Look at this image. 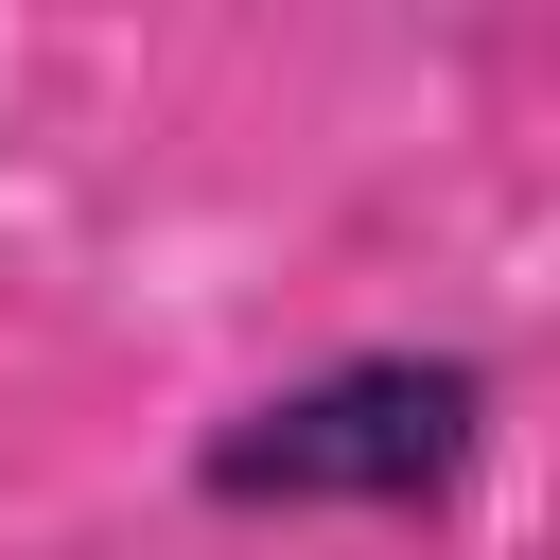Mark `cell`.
<instances>
[{
  "label": "cell",
  "mask_w": 560,
  "mask_h": 560,
  "mask_svg": "<svg viewBox=\"0 0 560 560\" xmlns=\"http://www.w3.org/2000/svg\"><path fill=\"white\" fill-rule=\"evenodd\" d=\"M490 455V368L472 350H332L192 438L210 508H438Z\"/></svg>",
  "instance_id": "obj_1"
}]
</instances>
